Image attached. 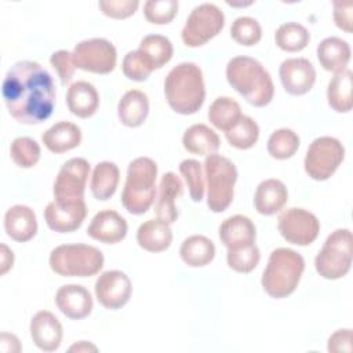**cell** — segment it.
Here are the masks:
<instances>
[{
  "mask_svg": "<svg viewBox=\"0 0 353 353\" xmlns=\"http://www.w3.org/2000/svg\"><path fill=\"white\" fill-rule=\"evenodd\" d=\"M3 101L8 113L22 124H40L55 106L51 74L34 61L15 62L3 81Z\"/></svg>",
  "mask_w": 353,
  "mask_h": 353,
  "instance_id": "cell-1",
  "label": "cell"
},
{
  "mask_svg": "<svg viewBox=\"0 0 353 353\" xmlns=\"http://www.w3.org/2000/svg\"><path fill=\"white\" fill-rule=\"evenodd\" d=\"M164 92L174 112L185 116L196 113L205 99V85L199 65L181 62L174 66L164 80Z\"/></svg>",
  "mask_w": 353,
  "mask_h": 353,
  "instance_id": "cell-2",
  "label": "cell"
},
{
  "mask_svg": "<svg viewBox=\"0 0 353 353\" xmlns=\"http://www.w3.org/2000/svg\"><path fill=\"white\" fill-rule=\"evenodd\" d=\"M228 83L248 103L262 108L270 103L274 85L263 65L251 57H234L226 65Z\"/></svg>",
  "mask_w": 353,
  "mask_h": 353,
  "instance_id": "cell-3",
  "label": "cell"
},
{
  "mask_svg": "<svg viewBox=\"0 0 353 353\" xmlns=\"http://www.w3.org/2000/svg\"><path fill=\"white\" fill-rule=\"evenodd\" d=\"M303 270L305 261L299 252L284 247L276 248L269 255L263 270L262 288L272 298H287L296 290Z\"/></svg>",
  "mask_w": 353,
  "mask_h": 353,
  "instance_id": "cell-4",
  "label": "cell"
},
{
  "mask_svg": "<svg viewBox=\"0 0 353 353\" xmlns=\"http://www.w3.org/2000/svg\"><path fill=\"white\" fill-rule=\"evenodd\" d=\"M157 164L149 157H137L128 164L121 193L123 207L134 215L145 214L156 197Z\"/></svg>",
  "mask_w": 353,
  "mask_h": 353,
  "instance_id": "cell-5",
  "label": "cell"
},
{
  "mask_svg": "<svg viewBox=\"0 0 353 353\" xmlns=\"http://www.w3.org/2000/svg\"><path fill=\"white\" fill-rule=\"evenodd\" d=\"M103 254L88 244H62L50 254V268L63 277H90L103 268Z\"/></svg>",
  "mask_w": 353,
  "mask_h": 353,
  "instance_id": "cell-6",
  "label": "cell"
},
{
  "mask_svg": "<svg viewBox=\"0 0 353 353\" xmlns=\"http://www.w3.org/2000/svg\"><path fill=\"white\" fill-rule=\"evenodd\" d=\"M204 175L207 182V205L212 212L225 211L233 201L237 168L218 153L205 157Z\"/></svg>",
  "mask_w": 353,
  "mask_h": 353,
  "instance_id": "cell-7",
  "label": "cell"
},
{
  "mask_svg": "<svg viewBox=\"0 0 353 353\" xmlns=\"http://www.w3.org/2000/svg\"><path fill=\"white\" fill-rule=\"evenodd\" d=\"M353 237L349 229L334 230L314 258L317 273L327 280H336L347 274L352 265Z\"/></svg>",
  "mask_w": 353,
  "mask_h": 353,
  "instance_id": "cell-8",
  "label": "cell"
},
{
  "mask_svg": "<svg viewBox=\"0 0 353 353\" xmlns=\"http://www.w3.org/2000/svg\"><path fill=\"white\" fill-rule=\"evenodd\" d=\"M345 159V148L334 137H319L307 148L303 160L306 174L314 181H327Z\"/></svg>",
  "mask_w": 353,
  "mask_h": 353,
  "instance_id": "cell-9",
  "label": "cell"
},
{
  "mask_svg": "<svg viewBox=\"0 0 353 353\" xmlns=\"http://www.w3.org/2000/svg\"><path fill=\"white\" fill-rule=\"evenodd\" d=\"M225 26V15L219 7L204 3L194 7L181 32L186 47H200L212 40Z\"/></svg>",
  "mask_w": 353,
  "mask_h": 353,
  "instance_id": "cell-10",
  "label": "cell"
},
{
  "mask_svg": "<svg viewBox=\"0 0 353 353\" xmlns=\"http://www.w3.org/2000/svg\"><path fill=\"white\" fill-rule=\"evenodd\" d=\"M73 63L77 69L108 74L116 68L117 52L114 46L102 37H94L76 44L73 52Z\"/></svg>",
  "mask_w": 353,
  "mask_h": 353,
  "instance_id": "cell-11",
  "label": "cell"
},
{
  "mask_svg": "<svg viewBox=\"0 0 353 353\" xmlns=\"http://www.w3.org/2000/svg\"><path fill=\"white\" fill-rule=\"evenodd\" d=\"M277 228L284 240L294 245L305 247L317 239L320 222L310 211L299 207H291L279 215Z\"/></svg>",
  "mask_w": 353,
  "mask_h": 353,
  "instance_id": "cell-12",
  "label": "cell"
},
{
  "mask_svg": "<svg viewBox=\"0 0 353 353\" xmlns=\"http://www.w3.org/2000/svg\"><path fill=\"white\" fill-rule=\"evenodd\" d=\"M90 163L81 157L68 160L59 170L54 182V200L59 203L84 200Z\"/></svg>",
  "mask_w": 353,
  "mask_h": 353,
  "instance_id": "cell-13",
  "label": "cell"
},
{
  "mask_svg": "<svg viewBox=\"0 0 353 353\" xmlns=\"http://www.w3.org/2000/svg\"><path fill=\"white\" fill-rule=\"evenodd\" d=\"M94 291L98 302L103 307L117 310L130 301L132 285L124 272L106 270L98 276Z\"/></svg>",
  "mask_w": 353,
  "mask_h": 353,
  "instance_id": "cell-14",
  "label": "cell"
},
{
  "mask_svg": "<svg viewBox=\"0 0 353 353\" xmlns=\"http://www.w3.org/2000/svg\"><path fill=\"white\" fill-rule=\"evenodd\" d=\"M87 216V205L84 200L79 201H51L44 210L47 226L58 233H70L77 230Z\"/></svg>",
  "mask_w": 353,
  "mask_h": 353,
  "instance_id": "cell-15",
  "label": "cell"
},
{
  "mask_svg": "<svg viewBox=\"0 0 353 353\" xmlns=\"http://www.w3.org/2000/svg\"><path fill=\"white\" fill-rule=\"evenodd\" d=\"M280 81L290 95H303L316 83V69L306 58H288L279 68Z\"/></svg>",
  "mask_w": 353,
  "mask_h": 353,
  "instance_id": "cell-16",
  "label": "cell"
},
{
  "mask_svg": "<svg viewBox=\"0 0 353 353\" xmlns=\"http://www.w3.org/2000/svg\"><path fill=\"white\" fill-rule=\"evenodd\" d=\"M128 230L127 221L113 210H103L94 215L91 219L87 234L103 244H116L121 241Z\"/></svg>",
  "mask_w": 353,
  "mask_h": 353,
  "instance_id": "cell-17",
  "label": "cell"
},
{
  "mask_svg": "<svg viewBox=\"0 0 353 353\" xmlns=\"http://www.w3.org/2000/svg\"><path fill=\"white\" fill-rule=\"evenodd\" d=\"M55 305L62 314L72 320H81L92 310V296L90 291L79 284H66L58 288Z\"/></svg>",
  "mask_w": 353,
  "mask_h": 353,
  "instance_id": "cell-18",
  "label": "cell"
},
{
  "mask_svg": "<svg viewBox=\"0 0 353 353\" xmlns=\"http://www.w3.org/2000/svg\"><path fill=\"white\" fill-rule=\"evenodd\" d=\"M29 330L33 343L43 352H54L62 342V325L48 310L37 312L30 320Z\"/></svg>",
  "mask_w": 353,
  "mask_h": 353,
  "instance_id": "cell-19",
  "label": "cell"
},
{
  "mask_svg": "<svg viewBox=\"0 0 353 353\" xmlns=\"http://www.w3.org/2000/svg\"><path fill=\"white\" fill-rule=\"evenodd\" d=\"M4 229L8 237L18 243L33 239L37 233V218L34 211L23 204L10 207L4 215Z\"/></svg>",
  "mask_w": 353,
  "mask_h": 353,
  "instance_id": "cell-20",
  "label": "cell"
},
{
  "mask_svg": "<svg viewBox=\"0 0 353 353\" xmlns=\"http://www.w3.org/2000/svg\"><path fill=\"white\" fill-rule=\"evenodd\" d=\"M255 237V225L245 215L229 216L219 226V239L228 250H236L254 244Z\"/></svg>",
  "mask_w": 353,
  "mask_h": 353,
  "instance_id": "cell-21",
  "label": "cell"
},
{
  "mask_svg": "<svg viewBox=\"0 0 353 353\" xmlns=\"http://www.w3.org/2000/svg\"><path fill=\"white\" fill-rule=\"evenodd\" d=\"M182 181L174 172H165L159 185V197L156 204V215L160 221L171 225L178 218L175 200L182 194Z\"/></svg>",
  "mask_w": 353,
  "mask_h": 353,
  "instance_id": "cell-22",
  "label": "cell"
},
{
  "mask_svg": "<svg viewBox=\"0 0 353 353\" xmlns=\"http://www.w3.org/2000/svg\"><path fill=\"white\" fill-rule=\"evenodd\" d=\"M288 200V192L285 185L276 178L262 181L254 194L255 210L261 215H274L281 211Z\"/></svg>",
  "mask_w": 353,
  "mask_h": 353,
  "instance_id": "cell-23",
  "label": "cell"
},
{
  "mask_svg": "<svg viewBox=\"0 0 353 353\" xmlns=\"http://www.w3.org/2000/svg\"><path fill=\"white\" fill-rule=\"evenodd\" d=\"M66 105L69 110L80 117L88 119L95 114L99 106V95L97 88L88 81H76L70 84L66 92Z\"/></svg>",
  "mask_w": 353,
  "mask_h": 353,
  "instance_id": "cell-24",
  "label": "cell"
},
{
  "mask_svg": "<svg viewBox=\"0 0 353 353\" xmlns=\"http://www.w3.org/2000/svg\"><path fill=\"white\" fill-rule=\"evenodd\" d=\"M41 142L52 153H65L80 145L81 130L74 123L58 121L43 132Z\"/></svg>",
  "mask_w": 353,
  "mask_h": 353,
  "instance_id": "cell-25",
  "label": "cell"
},
{
  "mask_svg": "<svg viewBox=\"0 0 353 353\" xmlns=\"http://www.w3.org/2000/svg\"><path fill=\"white\" fill-rule=\"evenodd\" d=\"M149 114L148 95L141 90L127 91L117 105V116L125 127H139Z\"/></svg>",
  "mask_w": 353,
  "mask_h": 353,
  "instance_id": "cell-26",
  "label": "cell"
},
{
  "mask_svg": "<svg viewBox=\"0 0 353 353\" xmlns=\"http://www.w3.org/2000/svg\"><path fill=\"white\" fill-rule=\"evenodd\" d=\"M350 54L349 44L335 36L325 37L317 46V59L323 69L328 72L338 73L347 69Z\"/></svg>",
  "mask_w": 353,
  "mask_h": 353,
  "instance_id": "cell-27",
  "label": "cell"
},
{
  "mask_svg": "<svg viewBox=\"0 0 353 353\" xmlns=\"http://www.w3.org/2000/svg\"><path fill=\"white\" fill-rule=\"evenodd\" d=\"M137 241L149 252L165 251L172 243V232L168 223L157 219L143 222L137 230Z\"/></svg>",
  "mask_w": 353,
  "mask_h": 353,
  "instance_id": "cell-28",
  "label": "cell"
},
{
  "mask_svg": "<svg viewBox=\"0 0 353 353\" xmlns=\"http://www.w3.org/2000/svg\"><path fill=\"white\" fill-rule=\"evenodd\" d=\"M137 51L152 72L168 63L174 54L172 43L165 36H161V34L145 36L141 40L139 48Z\"/></svg>",
  "mask_w": 353,
  "mask_h": 353,
  "instance_id": "cell-29",
  "label": "cell"
},
{
  "mask_svg": "<svg viewBox=\"0 0 353 353\" xmlns=\"http://www.w3.org/2000/svg\"><path fill=\"white\" fill-rule=\"evenodd\" d=\"M182 145L189 153L199 156H210L212 153H216L221 141L218 134L208 125L193 124L185 131L182 137Z\"/></svg>",
  "mask_w": 353,
  "mask_h": 353,
  "instance_id": "cell-30",
  "label": "cell"
},
{
  "mask_svg": "<svg viewBox=\"0 0 353 353\" xmlns=\"http://www.w3.org/2000/svg\"><path fill=\"white\" fill-rule=\"evenodd\" d=\"M352 87L353 74L350 69H345L335 73L327 87V99L330 108L338 113L350 112L353 106Z\"/></svg>",
  "mask_w": 353,
  "mask_h": 353,
  "instance_id": "cell-31",
  "label": "cell"
},
{
  "mask_svg": "<svg viewBox=\"0 0 353 353\" xmlns=\"http://www.w3.org/2000/svg\"><path fill=\"white\" fill-rule=\"evenodd\" d=\"M181 259L190 268H203L215 256L212 240L203 234H193L185 239L179 248Z\"/></svg>",
  "mask_w": 353,
  "mask_h": 353,
  "instance_id": "cell-32",
  "label": "cell"
},
{
  "mask_svg": "<svg viewBox=\"0 0 353 353\" xmlns=\"http://www.w3.org/2000/svg\"><path fill=\"white\" fill-rule=\"evenodd\" d=\"M120 171L119 167L112 161H101L95 165L91 175V193L97 200L110 199L119 185Z\"/></svg>",
  "mask_w": 353,
  "mask_h": 353,
  "instance_id": "cell-33",
  "label": "cell"
},
{
  "mask_svg": "<svg viewBox=\"0 0 353 353\" xmlns=\"http://www.w3.org/2000/svg\"><path fill=\"white\" fill-rule=\"evenodd\" d=\"M207 116L215 128L226 132L240 120L243 114L240 105L233 98L219 97L210 105Z\"/></svg>",
  "mask_w": 353,
  "mask_h": 353,
  "instance_id": "cell-34",
  "label": "cell"
},
{
  "mask_svg": "<svg viewBox=\"0 0 353 353\" xmlns=\"http://www.w3.org/2000/svg\"><path fill=\"white\" fill-rule=\"evenodd\" d=\"M274 41L279 48L287 52L302 51L310 41V33L298 22H287L279 26L274 33Z\"/></svg>",
  "mask_w": 353,
  "mask_h": 353,
  "instance_id": "cell-35",
  "label": "cell"
},
{
  "mask_svg": "<svg viewBox=\"0 0 353 353\" xmlns=\"http://www.w3.org/2000/svg\"><path fill=\"white\" fill-rule=\"evenodd\" d=\"M228 142L240 150L252 148L259 138V127L256 121L250 116H241L240 120L225 132Z\"/></svg>",
  "mask_w": 353,
  "mask_h": 353,
  "instance_id": "cell-36",
  "label": "cell"
},
{
  "mask_svg": "<svg viewBox=\"0 0 353 353\" xmlns=\"http://www.w3.org/2000/svg\"><path fill=\"white\" fill-rule=\"evenodd\" d=\"M299 137L291 128H279L268 139V153L277 160L292 157L299 149Z\"/></svg>",
  "mask_w": 353,
  "mask_h": 353,
  "instance_id": "cell-37",
  "label": "cell"
},
{
  "mask_svg": "<svg viewBox=\"0 0 353 353\" xmlns=\"http://www.w3.org/2000/svg\"><path fill=\"white\" fill-rule=\"evenodd\" d=\"M11 160L21 168L34 167L41 156L39 143L29 137H18L10 146Z\"/></svg>",
  "mask_w": 353,
  "mask_h": 353,
  "instance_id": "cell-38",
  "label": "cell"
},
{
  "mask_svg": "<svg viewBox=\"0 0 353 353\" xmlns=\"http://www.w3.org/2000/svg\"><path fill=\"white\" fill-rule=\"evenodd\" d=\"M261 259V252L259 248L254 244L236 248V250H228L226 254V261L228 266L237 272V273H250L252 272Z\"/></svg>",
  "mask_w": 353,
  "mask_h": 353,
  "instance_id": "cell-39",
  "label": "cell"
},
{
  "mask_svg": "<svg viewBox=\"0 0 353 353\" xmlns=\"http://www.w3.org/2000/svg\"><path fill=\"white\" fill-rule=\"evenodd\" d=\"M232 39L245 47L255 46L262 37V29L256 19L251 17H239L230 26Z\"/></svg>",
  "mask_w": 353,
  "mask_h": 353,
  "instance_id": "cell-40",
  "label": "cell"
},
{
  "mask_svg": "<svg viewBox=\"0 0 353 353\" xmlns=\"http://www.w3.org/2000/svg\"><path fill=\"white\" fill-rule=\"evenodd\" d=\"M179 172L186 181L189 193L193 201H201L204 196V179H203V165L193 159H186L179 164Z\"/></svg>",
  "mask_w": 353,
  "mask_h": 353,
  "instance_id": "cell-41",
  "label": "cell"
},
{
  "mask_svg": "<svg viewBox=\"0 0 353 353\" xmlns=\"http://www.w3.org/2000/svg\"><path fill=\"white\" fill-rule=\"evenodd\" d=\"M178 7L176 0H149L143 6V14L150 23L165 25L175 18Z\"/></svg>",
  "mask_w": 353,
  "mask_h": 353,
  "instance_id": "cell-42",
  "label": "cell"
},
{
  "mask_svg": "<svg viewBox=\"0 0 353 353\" xmlns=\"http://www.w3.org/2000/svg\"><path fill=\"white\" fill-rule=\"evenodd\" d=\"M138 6V0H101L98 3L102 14L113 19H124L134 15Z\"/></svg>",
  "mask_w": 353,
  "mask_h": 353,
  "instance_id": "cell-43",
  "label": "cell"
},
{
  "mask_svg": "<svg viewBox=\"0 0 353 353\" xmlns=\"http://www.w3.org/2000/svg\"><path fill=\"white\" fill-rule=\"evenodd\" d=\"M121 69L124 76L134 81H145L152 73V70L146 66V63L139 57L138 51H130L124 55L121 62Z\"/></svg>",
  "mask_w": 353,
  "mask_h": 353,
  "instance_id": "cell-44",
  "label": "cell"
},
{
  "mask_svg": "<svg viewBox=\"0 0 353 353\" xmlns=\"http://www.w3.org/2000/svg\"><path fill=\"white\" fill-rule=\"evenodd\" d=\"M50 63L57 70L58 77L63 85L72 80L76 66L73 63V57L69 51L58 50L52 52L50 57Z\"/></svg>",
  "mask_w": 353,
  "mask_h": 353,
  "instance_id": "cell-45",
  "label": "cell"
},
{
  "mask_svg": "<svg viewBox=\"0 0 353 353\" xmlns=\"http://www.w3.org/2000/svg\"><path fill=\"white\" fill-rule=\"evenodd\" d=\"M334 21L335 25L346 32L352 33L353 25V3L352 1H335L334 3Z\"/></svg>",
  "mask_w": 353,
  "mask_h": 353,
  "instance_id": "cell-46",
  "label": "cell"
},
{
  "mask_svg": "<svg viewBox=\"0 0 353 353\" xmlns=\"http://www.w3.org/2000/svg\"><path fill=\"white\" fill-rule=\"evenodd\" d=\"M328 352H352V330L343 328L335 331L328 338Z\"/></svg>",
  "mask_w": 353,
  "mask_h": 353,
  "instance_id": "cell-47",
  "label": "cell"
},
{
  "mask_svg": "<svg viewBox=\"0 0 353 353\" xmlns=\"http://www.w3.org/2000/svg\"><path fill=\"white\" fill-rule=\"evenodd\" d=\"M0 349L3 352H21V343H19V339L14 335V334H7V332H3L0 335Z\"/></svg>",
  "mask_w": 353,
  "mask_h": 353,
  "instance_id": "cell-48",
  "label": "cell"
},
{
  "mask_svg": "<svg viewBox=\"0 0 353 353\" xmlns=\"http://www.w3.org/2000/svg\"><path fill=\"white\" fill-rule=\"evenodd\" d=\"M0 259H1L0 274H6L12 268V263H14V252L6 244L0 245Z\"/></svg>",
  "mask_w": 353,
  "mask_h": 353,
  "instance_id": "cell-49",
  "label": "cell"
},
{
  "mask_svg": "<svg viewBox=\"0 0 353 353\" xmlns=\"http://www.w3.org/2000/svg\"><path fill=\"white\" fill-rule=\"evenodd\" d=\"M98 347L87 341H80L69 347V352H97Z\"/></svg>",
  "mask_w": 353,
  "mask_h": 353,
  "instance_id": "cell-50",
  "label": "cell"
}]
</instances>
